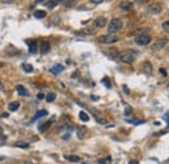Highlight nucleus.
I'll return each mask as SVG.
<instances>
[{
	"instance_id": "1",
	"label": "nucleus",
	"mask_w": 169,
	"mask_h": 164,
	"mask_svg": "<svg viewBox=\"0 0 169 164\" xmlns=\"http://www.w3.org/2000/svg\"><path fill=\"white\" fill-rule=\"evenodd\" d=\"M121 29H122V21H121V18H113L108 24V31H109V34H115V33L120 31Z\"/></svg>"
},
{
	"instance_id": "2",
	"label": "nucleus",
	"mask_w": 169,
	"mask_h": 164,
	"mask_svg": "<svg viewBox=\"0 0 169 164\" xmlns=\"http://www.w3.org/2000/svg\"><path fill=\"white\" fill-rule=\"evenodd\" d=\"M120 61L125 63V64H131L135 60V54L133 51H125V52H121L120 56H118Z\"/></svg>"
},
{
	"instance_id": "3",
	"label": "nucleus",
	"mask_w": 169,
	"mask_h": 164,
	"mask_svg": "<svg viewBox=\"0 0 169 164\" xmlns=\"http://www.w3.org/2000/svg\"><path fill=\"white\" fill-rule=\"evenodd\" d=\"M117 40H118V37H116L115 34H107V35L99 37V42L103 44H112V43H116Z\"/></svg>"
},
{
	"instance_id": "4",
	"label": "nucleus",
	"mask_w": 169,
	"mask_h": 164,
	"mask_svg": "<svg viewBox=\"0 0 169 164\" xmlns=\"http://www.w3.org/2000/svg\"><path fill=\"white\" fill-rule=\"evenodd\" d=\"M135 43H137L138 46H147V44L151 43V37H150L148 34L138 35V37L135 38Z\"/></svg>"
},
{
	"instance_id": "5",
	"label": "nucleus",
	"mask_w": 169,
	"mask_h": 164,
	"mask_svg": "<svg viewBox=\"0 0 169 164\" xmlns=\"http://www.w3.org/2000/svg\"><path fill=\"white\" fill-rule=\"evenodd\" d=\"M167 43H168L167 38H160V39H157L155 42V44L152 46V50H154V51H159V50L164 48V47L167 46Z\"/></svg>"
},
{
	"instance_id": "6",
	"label": "nucleus",
	"mask_w": 169,
	"mask_h": 164,
	"mask_svg": "<svg viewBox=\"0 0 169 164\" xmlns=\"http://www.w3.org/2000/svg\"><path fill=\"white\" fill-rule=\"evenodd\" d=\"M26 44L29 46V52L30 54H35L38 50V42L35 39H26Z\"/></svg>"
},
{
	"instance_id": "7",
	"label": "nucleus",
	"mask_w": 169,
	"mask_h": 164,
	"mask_svg": "<svg viewBox=\"0 0 169 164\" xmlns=\"http://www.w3.org/2000/svg\"><path fill=\"white\" fill-rule=\"evenodd\" d=\"M148 12L150 13H154V15H157V13L161 12V4H159V3H152V4L148 5Z\"/></svg>"
},
{
	"instance_id": "8",
	"label": "nucleus",
	"mask_w": 169,
	"mask_h": 164,
	"mask_svg": "<svg viewBox=\"0 0 169 164\" xmlns=\"http://www.w3.org/2000/svg\"><path fill=\"white\" fill-rule=\"evenodd\" d=\"M107 25V18L106 17H98L95 18V21H94V26L95 27H103Z\"/></svg>"
},
{
	"instance_id": "9",
	"label": "nucleus",
	"mask_w": 169,
	"mask_h": 164,
	"mask_svg": "<svg viewBox=\"0 0 169 164\" xmlns=\"http://www.w3.org/2000/svg\"><path fill=\"white\" fill-rule=\"evenodd\" d=\"M118 7H120L121 9H124V10H130L133 8V3L125 0V1H121L120 3V5H118Z\"/></svg>"
},
{
	"instance_id": "10",
	"label": "nucleus",
	"mask_w": 169,
	"mask_h": 164,
	"mask_svg": "<svg viewBox=\"0 0 169 164\" xmlns=\"http://www.w3.org/2000/svg\"><path fill=\"white\" fill-rule=\"evenodd\" d=\"M16 90H17V93L20 94L21 96H27V95H29V91H27L22 85H17V86H16Z\"/></svg>"
},
{
	"instance_id": "11",
	"label": "nucleus",
	"mask_w": 169,
	"mask_h": 164,
	"mask_svg": "<svg viewBox=\"0 0 169 164\" xmlns=\"http://www.w3.org/2000/svg\"><path fill=\"white\" fill-rule=\"evenodd\" d=\"M108 55H109L112 59H118V56H120V52H118L117 48H109V51H108Z\"/></svg>"
},
{
	"instance_id": "12",
	"label": "nucleus",
	"mask_w": 169,
	"mask_h": 164,
	"mask_svg": "<svg viewBox=\"0 0 169 164\" xmlns=\"http://www.w3.org/2000/svg\"><path fill=\"white\" fill-rule=\"evenodd\" d=\"M49 48H51V44H49V42L43 40L42 42V47H40V50H42V54H47V52L49 51Z\"/></svg>"
},
{
	"instance_id": "13",
	"label": "nucleus",
	"mask_w": 169,
	"mask_h": 164,
	"mask_svg": "<svg viewBox=\"0 0 169 164\" xmlns=\"http://www.w3.org/2000/svg\"><path fill=\"white\" fill-rule=\"evenodd\" d=\"M43 116H47V111H46V110H40V111H38V112L34 115V117L31 119V123H33V121H35L37 119L43 117Z\"/></svg>"
},
{
	"instance_id": "14",
	"label": "nucleus",
	"mask_w": 169,
	"mask_h": 164,
	"mask_svg": "<svg viewBox=\"0 0 169 164\" xmlns=\"http://www.w3.org/2000/svg\"><path fill=\"white\" fill-rule=\"evenodd\" d=\"M63 70H64V66H63V65H60V64H57V65H55V66H52V68H51V72H52L54 74L61 73Z\"/></svg>"
},
{
	"instance_id": "15",
	"label": "nucleus",
	"mask_w": 169,
	"mask_h": 164,
	"mask_svg": "<svg viewBox=\"0 0 169 164\" xmlns=\"http://www.w3.org/2000/svg\"><path fill=\"white\" fill-rule=\"evenodd\" d=\"M52 125V120H49V121H47V123H44L42 125H39V132L40 133H43V132H46L47 129H48L49 126Z\"/></svg>"
},
{
	"instance_id": "16",
	"label": "nucleus",
	"mask_w": 169,
	"mask_h": 164,
	"mask_svg": "<svg viewBox=\"0 0 169 164\" xmlns=\"http://www.w3.org/2000/svg\"><path fill=\"white\" fill-rule=\"evenodd\" d=\"M20 108V102H12L8 104V110L9 111H17Z\"/></svg>"
},
{
	"instance_id": "17",
	"label": "nucleus",
	"mask_w": 169,
	"mask_h": 164,
	"mask_svg": "<svg viewBox=\"0 0 169 164\" xmlns=\"http://www.w3.org/2000/svg\"><path fill=\"white\" fill-rule=\"evenodd\" d=\"M64 158L66 160H70V162H79L81 160V158L77 156V155H64Z\"/></svg>"
},
{
	"instance_id": "18",
	"label": "nucleus",
	"mask_w": 169,
	"mask_h": 164,
	"mask_svg": "<svg viewBox=\"0 0 169 164\" xmlns=\"http://www.w3.org/2000/svg\"><path fill=\"white\" fill-rule=\"evenodd\" d=\"M47 16V13L44 10H35L34 12V17L35 18H44Z\"/></svg>"
},
{
	"instance_id": "19",
	"label": "nucleus",
	"mask_w": 169,
	"mask_h": 164,
	"mask_svg": "<svg viewBox=\"0 0 169 164\" xmlns=\"http://www.w3.org/2000/svg\"><path fill=\"white\" fill-rule=\"evenodd\" d=\"M55 99H56V94H55V93H48L46 95V100L47 102H54Z\"/></svg>"
},
{
	"instance_id": "20",
	"label": "nucleus",
	"mask_w": 169,
	"mask_h": 164,
	"mask_svg": "<svg viewBox=\"0 0 169 164\" xmlns=\"http://www.w3.org/2000/svg\"><path fill=\"white\" fill-rule=\"evenodd\" d=\"M143 68H145V70L147 72L148 74H151V73H152V66H151V64H150L148 61H146L145 64H143Z\"/></svg>"
},
{
	"instance_id": "21",
	"label": "nucleus",
	"mask_w": 169,
	"mask_h": 164,
	"mask_svg": "<svg viewBox=\"0 0 169 164\" xmlns=\"http://www.w3.org/2000/svg\"><path fill=\"white\" fill-rule=\"evenodd\" d=\"M111 162H112V158L107 156V158H104V159H100L98 163L99 164H111Z\"/></svg>"
},
{
	"instance_id": "22",
	"label": "nucleus",
	"mask_w": 169,
	"mask_h": 164,
	"mask_svg": "<svg viewBox=\"0 0 169 164\" xmlns=\"http://www.w3.org/2000/svg\"><path fill=\"white\" fill-rule=\"evenodd\" d=\"M24 69L26 73H31L33 70H34V68H33V65H30V64H24Z\"/></svg>"
},
{
	"instance_id": "23",
	"label": "nucleus",
	"mask_w": 169,
	"mask_h": 164,
	"mask_svg": "<svg viewBox=\"0 0 169 164\" xmlns=\"http://www.w3.org/2000/svg\"><path fill=\"white\" fill-rule=\"evenodd\" d=\"M79 119H81L82 121H88V120H90V117H88V115L86 112H79Z\"/></svg>"
},
{
	"instance_id": "24",
	"label": "nucleus",
	"mask_w": 169,
	"mask_h": 164,
	"mask_svg": "<svg viewBox=\"0 0 169 164\" xmlns=\"http://www.w3.org/2000/svg\"><path fill=\"white\" fill-rule=\"evenodd\" d=\"M147 33H148V29H147V27H142L140 30H138V31H137V34H138V35H146Z\"/></svg>"
},
{
	"instance_id": "25",
	"label": "nucleus",
	"mask_w": 169,
	"mask_h": 164,
	"mask_svg": "<svg viewBox=\"0 0 169 164\" xmlns=\"http://www.w3.org/2000/svg\"><path fill=\"white\" fill-rule=\"evenodd\" d=\"M44 4H46V7H47V8H49V9H52V8H55V5H56V3H55L54 0H52V1H46V3H44Z\"/></svg>"
},
{
	"instance_id": "26",
	"label": "nucleus",
	"mask_w": 169,
	"mask_h": 164,
	"mask_svg": "<svg viewBox=\"0 0 169 164\" xmlns=\"http://www.w3.org/2000/svg\"><path fill=\"white\" fill-rule=\"evenodd\" d=\"M16 146L22 147V149H27V147H29V144H27V143H24V142H17V143H16Z\"/></svg>"
},
{
	"instance_id": "27",
	"label": "nucleus",
	"mask_w": 169,
	"mask_h": 164,
	"mask_svg": "<svg viewBox=\"0 0 169 164\" xmlns=\"http://www.w3.org/2000/svg\"><path fill=\"white\" fill-rule=\"evenodd\" d=\"M102 82H103L104 85L107 86V87H111V82H109V80H108V77H104L103 81H102Z\"/></svg>"
},
{
	"instance_id": "28",
	"label": "nucleus",
	"mask_w": 169,
	"mask_h": 164,
	"mask_svg": "<svg viewBox=\"0 0 169 164\" xmlns=\"http://www.w3.org/2000/svg\"><path fill=\"white\" fill-rule=\"evenodd\" d=\"M163 29H164V31L169 33V21H167V22H164V24H163Z\"/></svg>"
},
{
	"instance_id": "29",
	"label": "nucleus",
	"mask_w": 169,
	"mask_h": 164,
	"mask_svg": "<svg viewBox=\"0 0 169 164\" xmlns=\"http://www.w3.org/2000/svg\"><path fill=\"white\" fill-rule=\"evenodd\" d=\"M129 123L138 125V124H142V123H145V121H142V120H129Z\"/></svg>"
},
{
	"instance_id": "30",
	"label": "nucleus",
	"mask_w": 169,
	"mask_h": 164,
	"mask_svg": "<svg viewBox=\"0 0 169 164\" xmlns=\"http://www.w3.org/2000/svg\"><path fill=\"white\" fill-rule=\"evenodd\" d=\"M160 74H161V76H165V77H167V70H165V69L164 68H160Z\"/></svg>"
},
{
	"instance_id": "31",
	"label": "nucleus",
	"mask_w": 169,
	"mask_h": 164,
	"mask_svg": "<svg viewBox=\"0 0 169 164\" xmlns=\"http://www.w3.org/2000/svg\"><path fill=\"white\" fill-rule=\"evenodd\" d=\"M90 1L94 4H100V3H103V0H90Z\"/></svg>"
},
{
	"instance_id": "32",
	"label": "nucleus",
	"mask_w": 169,
	"mask_h": 164,
	"mask_svg": "<svg viewBox=\"0 0 169 164\" xmlns=\"http://www.w3.org/2000/svg\"><path fill=\"white\" fill-rule=\"evenodd\" d=\"M135 1H137V3H139V4H145V3L147 1V0H135Z\"/></svg>"
},
{
	"instance_id": "33",
	"label": "nucleus",
	"mask_w": 169,
	"mask_h": 164,
	"mask_svg": "<svg viewBox=\"0 0 169 164\" xmlns=\"http://www.w3.org/2000/svg\"><path fill=\"white\" fill-rule=\"evenodd\" d=\"M43 98H44V95H43L42 93H39V94H38V99H43Z\"/></svg>"
},
{
	"instance_id": "34",
	"label": "nucleus",
	"mask_w": 169,
	"mask_h": 164,
	"mask_svg": "<svg viewBox=\"0 0 169 164\" xmlns=\"http://www.w3.org/2000/svg\"><path fill=\"white\" fill-rule=\"evenodd\" d=\"M56 4H59V3H61V1H68V0H54Z\"/></svg>"
},
{
	"instance_id": "35",
	"label": "nucleus",
	"mask_w": 169,
	"mask_h": 164,
	"mask_svg": "<svg viewBox=\"0 0 169 164\" xmlns=\"http://www.w3.org/2000/svg\"><path fill=\"white\" fill-rule=\"evenodd\" d=\"M126 115H130V113H131V110H130V108H126Z\"/></svg>"
},
{
	"instance_id": "36",
	"label": "nucleus",
	"mask_w": 169,
	"mask_h": 164,
	"mask_svg": "<svg viewBox=\"0 0 169 164\" xmlns=\"http://www.w3.org/2000/svg\"><path fill=\"white\" fill-rule=\"evenodd\" d=\"M0 89H1V90H4V86H3V83L0 82Z\"/></svg>"
},
{
	"instance_id": "37",
	"label": "nucleus",
	"mask_w": 169,
	"mask_h": 164,
	"mask_svg": "<svg viewBox=\"0 0 169 164\" xmlns=\"http://www.w3.org/2000/svg\"><path fill=\"white\" fill-rule=\"evenodd\" d=\"M129 164H138V162H130Z\"/></svg>"
},
{
	"instance_id": "38",
	"label": "nucleus",
	"mask_w": 169,
	"mask_h": 164,
	"mask_svg": "<svg viewBox=\"0 0 169 164\" xmlns=\"http://www.w3.org/2000/svg\"><path fill=\"white\" fill-rule=\"evenodd\" d=\"M3 66H4V64H3V63H0V68H3Z\"/></svg>"
},
{
	"instance_id": "39",
	"label": "nucleus",
	"mask_w": 169,
	"mask_h": 164,
	"mask_svg": "<svg viewBox=\"0 0 169 164\" xmlns=\"http://www.w3.org/2000/svg\"><path fill=\"white\" fill-rule=\"evenodd\" d=\"M167 90L169 91V83H168V86H167Z\"/></svg>"
},
{
	"instance_id": "40",
	"label": "nucleus",
	"mask_w": 169,
	"mask_h": 164,
	"mask_svg": "<svg viewBox=\"0 0 169 164\" xmlns=\"http://www.w3.org/2000/svg\"><path fill=\"white\" fill-rule=\"evenodd\" d=\"M167 119H168V123H169V116H167Z\"/></svg>"
}]
</instances>
